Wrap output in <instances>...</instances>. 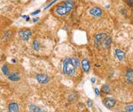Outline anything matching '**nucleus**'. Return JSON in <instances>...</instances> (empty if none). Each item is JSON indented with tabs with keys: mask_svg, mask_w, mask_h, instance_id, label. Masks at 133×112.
I'll return each instance as SVG.
<instances>
[{
	"mask_svg": "<svg viewBox=\"0 0 133 112\" xmlns=\"http://www.w3.org/2000/svg\"><path fill=\"white\" fill-rule=\"evenodd\" d=\"M74 3H72L71 1L64 2L63 4L58 5L55 8V13L59 15V16H64V15H66L68 12H71L72 9L74 8Z\"/></svg>",
	"mask_w": 133,
	"mask_h": 112,
	"instance_id": "obj_1",
	"label": "nucleus"
},
{
	"mask_svg": "<svg viewBox=\"0 0 133 112\" xmlns=\"http://www.w3.org/2000/svg\"><path fill=\"white\" fill-rule=\"evenodd\" d=\"M76 67L73 65L72 62H71V58L68 57L64 60V63H63V72L64 74L68 75V76L71 77L74 76L75 73H76Z\"/></svg>",
	"mask_w": 133,
	"mask_h": 112,
	"instance_id": "obj_2",
	"label": "nucleus"
},
{
	"mask_svg": "<svg viewBox=\"0 0 133 112\" xmlns=\"http://www.w3.org/2000/svg\"><path fill=\"white\" fill-rule=\"evenodd\" d=\"M32 35V31L30 29H21L19 32V36L25 42H28Z\"/></svg>",
	"mask_w": 133,
	"mask_h": 112,
	"instance_id": "obj_3",
	"label": "nucleus"
},
{
	"mask_svg": "<svg viewBox=\"0 0 133 112\" xmlns=\"http://www.w3.org/2000/svg\"><path fill=\"white\" fill-rule=\"evenodd\" d=\"M36 79L40 84H47L50 81V77L46 74H42V73L36 74Z\"/></svg>",
	"mask_w": 133,
	"mask_h": 112,
	"instance_id": "obj_4",
	"label": "nucleus"
},
{
	"mask_svg": "<svg viewBox=\"0 0 133 112\" xmlns=\"http://www.w3.org/2000/svg\"><path fill=\"white\" fill-rule=\"evenodd\" d=\"M103 103H104V105L106 108H108V109H112L113 107L115 106L116 101H115V99L113 97H107L103 100Z\"/></svg>",
	"mask_w": 133,
	"mask_h": 112,
	"instance_id": "obj_5",
	"label": "nucleus"
},
{
	"mask_svg": "<svg viewBox=\"0 0 133 112\" xmlns=\"http://www.w3.org/2000/svg\"><path fill=\"white\" fill-rule=\"evenodd\" d=\"M107 34L105 33H99V34H97L95 36V44L96 46H98V44L99 43H102V42L105 40V38L107 37Z\"/></svg>",
	"mask_w": 133,
	"mask_h": 112,
	"instance_id": "obj_6",
	"label": "nucleus"
},
{
	"mask_svg": "<svg viewBox=\"0 0 133 112\" xmlns=\"http://www.w3.org/2000/svg\"><path fill=\"white\" fill-rule=\"evenodd\" d=\"M102 10L99 7H92L90 10V14L94 17H100L102 15Z\"/></svg>",
	"mask_w": 133,
	"mask_h": 112,
	"instance_id": "obj_7",
	"label": "nucleus"
},
{
	"mask_svg": "<svg viewBox=\"0 0 133 112\" xmlns=\"http://www.w3.org/2000/svg\"><path fill=\"white\" fill-rule=\"evenodd\" d=\"M115 54L116 58L119 60V61H123V60L125 58V53H124L123 50H122L121 49H115Z\"/></svg>",
	"mask_w": 133,
	"mask_h": 112,
	"instance_id": "obj_8",
	"label": "nucleus"
},
{
	"mask_svg": "<svg viewBox=\"0 0 133 112\" xmlns=\"http://www.w3.org/2000/svg\"><path fill=\"white\" fill-rule=\"evenodd\" d=\"M126 81L130 84H133V70L132 69H128L125 73Z\"/></svg>",
	"mask_w": 133,
	"mask_h": 112,
	"instance_id": "obj_9",
	"label": "nucleus"
},
{
	"mask_svg": "<svg viewBox=\"0 0 133 112\" xmlns=\"http://www.w3.org/2000/svg\"><path fill=\"white\" fill-rule=\"evenodd\" d=\"M112 43V38L110 36H107L105 40L102 42V47L104 49H108L110 48V45Z\"/></svg>",
	"mask_w": 133,
	"mask_h": 112,
	"instance_id": "obj_10",
	"label": "nucleus"
},
{
	"mask_svg": "<svg viewBox=\"0 0 133 112\" xmlns=\"http://www.w3.org/2000/svg\"><path fill=\"white\" fill-rule=\"evenodd\" d=\"M9 112H19V105L17 102H10L8 105Z\"/></svg>",
	"mask_w": 133,
	"mask_h": 112,
	"instance_id": "obj_11",
	"label": "nucleus"
},
{
	"mask_svg": "<svg viewBox=\"0 0 133 112\" xmlns=\"http://www.w3.org/2000/svg\"><path fill=\"white\" fill-rule=\"evenodd\" d=\"M82 67H83V70L85 72H89L90 69H91V66H90V63L87 59H83L82 61Z\"/></svg>",
	"mask_w": 133,
	"mask_h": 112,
	"instance_id": "obj_12",
	"label": "nucleus"
},
{
	"mask_svg": "<svg viewBox=\"0 0 133 112\" xmlns=\"http://www.w3.org/2000/svg\"><path fill=\"white\" fill-rule=\"evenodd\" d=\"M8 79L12 81H18L21 79V76H20V74L14 72V73H11V74L8 75Z\"/></svg>",
	"mask_w": 133,
	"mask_h": 112,
	"instance_id": "obj_13",
	"label": "nucleus"
},
{
	"mask_svg": "<svg viewBox=\"0 0 133 112\" xmlns=\"http://www.w3.org/2000/svg\"><path fill=\"white\" fill-rule=\"evenodd\" d=\"M29 111L30 112H43L44 109L42 108H40L39 106L37 105H34V104H31L29 106Z\"/></svg>",
	"mask_w": 133,
	"mask_h": 112,
	"instance_id": "obj_14",
	"label": "nucleus"
},
{
	"mask_svg": "<svg viewBox=\"0 0 133 112\" xmlns=\"http://www.w3.org/2000/svg\"><path fill=\"white\" fill-rule=\"evenodd\" d=\"M40 42H38L37 40H34L33 41V43H32V48H33L34 50H36V51H38L40 49Z\"/></svg>",
	"mask_w": 133,
	"mask_h": 112,
	"instance_id": "obj_15",
	"label": "nucleus"
},
{
	"mask_svg": "<svg viewBox=\"0 0 133 112\" xmlns=\"http://www.w3.org/2000/svg\"><path fill=\"white\" fill-rule=\"evenodd\" d=\"M101 91H102L103 93H105V94H109V93H110L111 89H110V87H109L108 84H105V85H103V86H102Z\"/></svg>",
	"mask_w": 133,
	"mask_h": 112,
	"instance_id": "obj_16",
	"label": "nucleus"
},
{
	"mask_svg": "<svg viewBox=\"0 0 133 112\" xmlns=\"http://www.w3.org/2000/svg\"><path fill=\"white\" fill-rule=\"evenodd\" d=\"M71 62H72L73 65H74L76 68H78L79 66H80V61H79V59L76 58V57H72Z\"/></svg>",
	"mask_w": 133,
	"mask_h": 112,
	"instance_id": "obj_17",
	"label": "nucleus"
},
{
	"mask_svg": "<svg viewBox=\"0 0 133 112\" xmlns=\"http://www.w3.org/2000/svg\"><path fill=\"white\" fill-rule=\"evenodd\" d=\"M2 71H3V73L5 75V76H8V75H9V70H8L7 64H5V65L2 67Z\"/></svg>",
	"mask_w": 133,
	"mask_h": 112,
	"instance_id": "obj_18",
	"label": "nucleus"
},
{
	"mask_svg": "<svg viewBox=\"0 0 133 112\" xmlns=\"http://www.w3.org/2000/svg\"><path fill=\"white\" fill-rule=\"evenodd\" d=\"M125 109L127 112H132L133 111V105H127L125 107Z\"/></svg>",
	"mask_w": 133,
	"mask_h": 112,
	"instance_id": "obj_19",
	"label": "nucleus"
},
{
	"mask_svg": "<svg viewBox=\"0 0 133 112\" xmlns=\"http://www.w3.org/2000/svg\"><path fill=\"white\" fill-rule=\"evenodd\" d=\"M92 105H93V102H92V100H88L87 101V106L88 107H92Z\"/></svg>",
	"mask_w": 133,
	"mask_h": 112,
	"instance_id": "obj_20",
	"label": "nucleus"
},
{
	"mask_svg": "<svg viewBox=\"0 0 133 112\" xmlns=\"http://www.w3.org/2000/svg\"><path fill=\"white\" fill-rule=\"evenodd\" d=\"M127 3H128V5L130 6V7H133V0H128Z\"/></svg>",
	"mask_w": 133,
	"mask_h": 112,
	"instance_id": "obj_21",
	"label": "nucleus"
},
{
	"mask_svg": "<svg viewBox=\"0 0 133 112\" xmlns=\"http://www.w3.org/2000/svg\"><path fill=\"white\" fill-rule=\"evenodd\" d=\"M95 94H96V95H98V94H100L99 90H98V88H95Z\"/></svg>",
	"mask_w": 133,
	"mask_h": 112,
	"instance_id": "obj_22",
	"label": "nucleus"
},
{
	"mask_svg": "<svg viewBox=\"0 0 133 112\" xmlns=\"http://www.w3.org/2000/svg\"><path fill=\"white\" fill-rule=\"evenodd\" d=\"M40 12V10H37V11H36V12H32V15H36V14H37V13H39Z\"/></svg>",
	"mask_w": 133,
	"mask_h": 112,
	"instance_id": "obj_23",
	"label": "nucleus"
},
{
	"mask_svg": "<svg viewBox=\"0 0 133 112\" xmlns=\"http://www.w3.org/2000/svg\"><path fill=\"white\" fill-rule=\"evenodd\" d=\"M91 81V83H95L96 82V79L95 78H92Z\"/></svg>",
	"mask_w": 133,
	"mask_h": 112,
	"instance_id": "obj_24",
	"label": "nucleus"
},
{
	"mask_svg": "<svg viewBox=\"0 0 133 112\" xmlns=\"http://www.w3.org/2000/svg\"><path fill=\"white\" fill-rule=\"evenodd\" d=\"M38 20H39V19H38V18H36V19H34V22H36V21H38Z\"/></svg>",
	"mask_w": 133,
	"mask_h": 112,
	"instance_id": "obj_25",
	"label": "nucleus"
},
{
	"mask_svg": "<svg viewBox=\"0 0 133 112\" xmlns=\"http://www.w3.org/2000/svg\"><path fill=\"white\" fill-rule=\"evenodd\" d=\"M123 112H125V111H123Z\"/></svg>",
	"mask_w": 133,
	"mask_h": 112,
	"instance_id": "obj_26",
	"label": "nucleus"
},
{
	"mask_svg": "<svg viewBox=\"0 0 133 112\" xmlns=\"http://www.w3.org/2000/svg\"><path fill=\"white\" fill-rule=\"evenodd\" d=\"M68 1H69V0H68Z\"/></svg>",
	"mask_w": 133,
	"mask_h": 112,
	"instance_id": "obj_27",
	"label": "nucleus"
}]
</instances>
